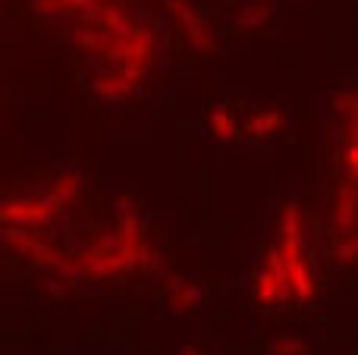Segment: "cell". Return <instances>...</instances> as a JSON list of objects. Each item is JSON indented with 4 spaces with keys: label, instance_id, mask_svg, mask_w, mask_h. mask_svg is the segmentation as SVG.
Masks as SVG:
<instances>
[{
    "label": "cell",
    "instance_id": "1",
    "mask_svg": "<svg viewBox=\"0 0 358 355\" xmlns=\"http://www.w3.org/2000/svg\"><path fill=\"white\" fill-rule=\"evenodd\" d=\"M167 6L176 16V22L182 25V31H185L192 48H195L198 54H214L217 38H214V31H210V25L195 13V6H192L189 0H167Z\"/></svg>",
    "mask_w": 358,
    "mask_h": 355
},
{
    "label": "cell",
    "instance_id": "2",
    "mask_svg": "<svg viewBox=\"0 0 358 355\" xmlns=\"http://www.w3.org/2000/svg\"><path fill=\"white\" fill-rule=\"evenodd\" d=\"M57 211L54 198H41V201H3L0 205V217L6 224H44L50 220Z\"/></svg>",
    "mask_w": 358,
    "mask_h": 355
},
{
    "label": "cell",
    "instance_id": "3",
    "mask_svg": "<svg viewBox=\"0 0 358 355\" xmlns=\"http://www.w3.org/2000/svg\"><path fill=\"white\" fill-rule=\"evenodd\" d=\"M3 242L6 245H13L16 252H22V255H29L31 261H38V264H48V268H60L63 264V252H57V249H50V245H44V242H38L35 236H29V233H22V230H3Z\"/></svg>",
    "mask_w": 358,
    "mask_h": 355
},
{
    "label": "cell",
    "instance_id": "4",
    "mask_svg": "<svg viewBox=\"0 0 358 355\" xmlns=\"http://www.w3.org/2000/svg\"><path fill=\"white\" fill-rule=\"evenodd\" d=\"M117 211H120V252L138 255L142 242H138V211H136V201H132L129 195H120Z\"/></svg>",
    "mask_w": 358,
    "mask_h": 355
},
{
    "label": "cell",
    "instance_id": "5",
    "mask_svg": "<svg viewBox=\"0 0 358 355\" xmlns=\"http://www.w3.org/2000/svg\"><path fill=\"white\" fill-rule=\"evenodd\" d=\"M79 258L88 268V274H94V277H107V274H117V270L136 268L138 264V255H129V252H113V255H92V252H82Z\"/></svg>",
    "mask_w": 358,
    "mask_h": 355
},
{
    "label": "cell",
    "instance_id": "6",
    "mask_svg": "<svg viewBox=\"0 0 358 355\" xmlns=\"http://www.w3.org/2000/svg\"><path fill=\"white\" fill-rule=\"evenodd\" d=\"M280 249H283L286 261L302 258V217H299L296 205L283 208V245H280Z\"/></svg>",
    "mask_w": 358,
    "mask_h": 355
},
{
    "label": "cell",
    "instance_id": "7",
    "mask_svg": "<svg viewBox=\"0 0 358 355\" xmlns=\"http://www.w3.org/2000/svg\"><path fill=\"white\" fill-rule=\"evenodd\" d=\"M355 214H358V189L352 182L340 189V198H336V230H352L355 226Z\"/></svg>",
    "mask_w": 358,
    "mask_h": 355
},
{
    "label": "cell",
    "instance_id": "8",
    "mask_svg": "<svg viewBox=\"0 0 358 355\" xmlns=\"http://www.w3.org/2000/svg\"><path fill=\"white\" fill-rule=\"evenodd\" d=\"M151 44H155V35L148 29L136 31L129 41V50H126V66H136V69H145L148 66V57H151Z\"/></svg>",
    "mask_w": 358,
    "mask_h": 355
},
{
    "label": "cell",
    "instance_id": "9",
    "mask_svg": "<svg viewBox=\"0 0 358 355\" xmlns=\"http://www.w3.org/2000/svg\"><path fill=\"white\" fill-rule=\"evenodd\" d=\"M286 126V113L283 110H264L258 117H252L245 123L248 136H271V132H280Z\"/></svg>",
    "mask_w": 358,
    "mask_h": 355
},
{
    "label": "cell",
    "instance_id": "10",
    "mask_svg": "<svg viewBox=\"0 0 358 355\" xmlns=\"http://www.w3.org/2000/svg\"><path fill=\"white\" fill-rule=\"evenodd\" d=\"M73 41L79 44V48H85V50H98V54L104 50V54H110L117 35H110V31H98V29H76Z\"/></svg>",
    "mask_w": 358,
    "mask_h": 355
},
{
    "label": "cell",
    "instance_id": "11",
    "mask_svg": "<svg viewBox=\"0 0 358 355\" xmlns=\"http://www.w3.org/2000/svg\"><path fill=\"white\" fill-rule=\"evenodd\" d=\"M132 88H136V82L126 79L123 73H120V75H104V79H94L92 82V92L101 94V98H123V94H129Z\"/></svg>",
    "mask_w": 358,
    "mask_h": 355
},
{
    "label": "cell",
    "instance_id": "12",
    "mask_svg": "<svg viewBox=\"0 0 358 355\" xmlns=\"http://www.w3.org/2000/svg\"><path fill=\"white\" fill-rule=\"evenodd\" d=\"M201 299H204V289H201V287L182 283L179 289H173V293H170V312H173V314H185L192 305H198Z\"/></svg>",
    "mask_w": 358,
    "mask_h": 355
},
{
    "label": "cell",
    "instance_id": "13",
    "mask_svg": "<svg viewBox=\"0 0 358 355\" xmlns=\"http://www.w3.org/2000/svg\"><path fill=\"white\" fill-rule=\"evenodd\" d=\"M286 268H289V280H292V289H296V296H302L305 302L315 296V283H311V274L308 268H305L302 258H292V261H286Z\"/></svg>",
    "mask_w": 358,
    "mask_h": 355
},
{
    "label": "cell",
    "instance_id": "14",
    "mask_svg": "<svg viewBox=\"0 0 358 355\" xmlns=\"http://www.w3.org/2000/svg\"><path fill=\"white\" fill-rule=\"evenodd\" d=\"M267 19H271V6H267V3H248L245 10L236 13V29H242V31L261 29Z\"/></svg>",
    "mask_w": 358,
    "mask_h": 355
},
{
    "label": "cell",
    "instance_id": "15",
    "mask_svg": "<svg viewBox=\"0 0 358 355\" xmlns=\"http://www.w3.org/2000/svg\"><path fill=\"white\" fill-rule=\"evenodd\" d=\"M101 22H104V29L110 31V35H117V38H132L136 35V31H132V22L117 10V6H104V10H101Z\"/></svg>",
    "mask_w": 358,
    "mask_h": 355
},
{
    "label": "cell",
    "instance_id": "16",
    "mask_svg": "<svg viewBox=\"0 0 358 355\" xmlns=\"http://www.w3.org/2000/svg\"><path fill=\"white\" fill-rule=\"evenodd\" d=\"M210 129H214V136L220 138V142H229V138L236 136V123L227 113V107H214V110H210Z\"/></svg>",
    "mask_w": 358,
    "mask_h": 355
},
{
    "label": "cell",
    "instance_id": "17",
    "mask_svg": "<svg viewBox=\"0 0 358 355\" xmlns=\"http://www.w3.org/2000/svg\"><path fill=\"white\" fill-rule=\"evenodd\" d=\"M79 186H82V176H79V173H63L60 180H57V186H54V192H50V198H54L57 205H63V201L76 198Z\"/></svg>",
    "mask_w": 358,
    "mask_h": 355
},
{
    "label": "cell",
    "instance_id": "18",
    "mask_svg": "<svg viewBox=\"0 0 358 355\" xmlns=\"http://www.w3.org/2000/svg\"><path fill=\"white\" fill-rule=\"evenodd\" d=\"M267 349H271V355H308V343L305 340H271L267 343Z\"/></svg>",
    "mask_w": 358,
    "mask_h": 355
},
{
    "label": "cell",
    "instance_id": "19",
    "mask_svg": "<svg viewBox=\"0 0 358 355\" xmlns=\"http://www.w3.org/2000/svg\"><path fill=\"white\" fill-rule=\"evenodd\" d=\"M334 110L343 113L346 119L358 117V92H340V94H334Z\"/></svg>",
    "mask_w": 358,
    "mask_h": 355
},
{
    "label": "cell",
    "instance_id": "20",
    "mask_svg": "<svg viewBox=\"0 0 358 355\" xmlns=\"http://www.w3.org/2000/svg\"><path fill=\"white\" fill-rule=\"evenodd\" d=\"M258 299H261V302H273V299H280L277 277H273V270H271V268H267L264 274L258 277Z\"/></svg>",
    "mask_w": 358,
    "mask_h": 355
},
{
    "label": "cell",
    "instance_id": "21",
    "mask_svg": "<svg viewBox=\"0 0 358 355\" xmlns=\"http://www.w3.org/2000/svg\"><path fill=\"white\" fill-rule=\"evenodd\" d=\"M138 264H142V268H148V270H157L161 277H167V268H164V258L157 255V252L151 249V245H142V249H138Z\"/></svg>",
    "mask_w": 358,
    "mask_h": 355
},
{
    "label": "cell",
    "instance_id": "22",
    "mask_svg": "<svg viewBox=\"0 0 358 355\" xmlns=\"http://www.w3.org/2000/svg\"><path fill=\"white\" fill-rule=\"evenodd\" d=\"M334 258L340 264H352V261H358V236H352V239H346V242H340L334 249Z\"/></svg>",
    "mask_w": 358,
    "mask_h": 355
},
{
    "label": "cell",
    "instance_id": "23",
    "mask_svg": "<svg viewBox=\"0 0 358 355\" xmlns=\"http://www.w3.org/2000/svg\"><path fill=\"white\" fill-rule=\"evenodd\" d=\"M69 289H73V280H66V277L41 280V293H48V296H69Z\"/></svg>",
    "mask_w": 358,
    "mask_h": 355
},
{
    "label": "cell",
    "instance_id": "24",
    "mask_svg": "<svg viewBox=\"0 0 358 355\" xmlns=\"http://www.w3.org/2000/svg\"><path fill=\"white\" fill-rule=\"evenodd\" d=\"M88 252L92 255H113V252H120V236H101Z\"/></svg>",
    "mask_w": 358,
    "mask_h": 355
},
{
    "label": "cell",
    "instance_id": "25",
    "mask_svg": "<svg viewBox=\"0 0 358 355\" xmlns=\"http://www.w3.org/2000/svg\"><path fill=\"white\" fill-rule=\"evenodd\" d=\"M66 3L76 6V10H82L88 19H98V22H101V10H104V6H101L98 0H66Z\"/></svg>",
    "mask_w": 358,
    "mask_h": 355
},
{
    "label": "cell",
    "instance_id": "26",
    "mask_svg": "<svg viewBox=\"0 0 358 355\" xmlns=\"http://www.w3.org/2000/svg\"><path fill=\"white\" fill-rule=\"evenodd\" d=\"M35 13H41V16H54V13H63L66 10V0H35Z\"/></svg>",
    "mask_w": 358,
    "mask_h": 355
},
{
    "label": "cell",
    "instance_id": "27",
    "mask_svg": "<svg viewBox=\"0 0 358 355\" xmlns=\"http://www.w3.org/2000/svg\"><path fill=\"white\" fill-rule=\"evenodd\" d=\"M346 167H349V173L358 180V145H349L346 148Z\"/></svg>",
    "mask_w": 358,
    "mask_h": 355
},
{
    "label": "cell",
    "instance_id": "28",
    "mask_svg": "<svg viewBox=\"0 0 358 355\" xmlns=\"http://www.w3.org/2000/svg\"><path fill=\"white\" fill-rule=\"evenodd\" d=\"M346 138H349V145H358V117L349 119V126H346Z\"/></svg>",
    "mask_w": 358,
    "mask_h": 355
},
{
    "label": "cell",
    "instance_id": "29",
    "mask_svg": "<svg viewBox=\"0 0 358 355\" xmlns=\"http://www.w3.org/2000/svg\"><path fill=\"white\" fill-rule=\"evenodd\" d=\"M164 280H167V293H173V289H179V287H182V277H173V274H167V277H164Z\"/></svg>",
    "mask_w": 358,
    "mask_h": 355
},
{
    "label": "cell",
    "instance_id": "30",
    "mask_svg": "<svg viewBox=\"0 0 358 355\" xmlns=\"http://www.w3.org/2000/svg\"><path fill=\"white\" fill-rule=\"evenodd\" d=\"M179 355H201L195 349V346H182V349H179Z\"/></svg>",
    "mask_w": 358,
    "mask_h": 355
}]
</instances>
